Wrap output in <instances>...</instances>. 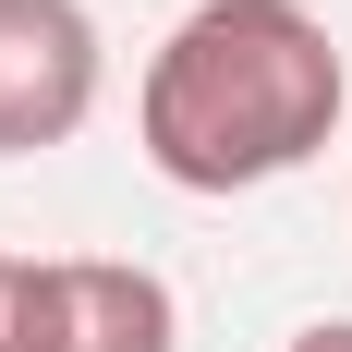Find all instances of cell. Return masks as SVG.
I'll return each instance as SVG.
<instances>
[{
    "label": "cell",
    "mask_w": 352,
    "mask_h": 352,
    "mask_svg": "<svg viewBox=\"0 0 352 352\" xmlns=\"http://www.w3.org/2000/svg\"><path fill=\"white\" fill-rule=\"evenodd\" d=\"M280 352H352V316H316V328H292Z\"/></svg>",
    "instance_id": "5b68a950"
},
{
    "label": "cell",
    "mask_w": 352,
    "mask_h": 352,
    "mask_svg": "<svg viewBox=\"0 0 352 352\" xmlns=\"http://www.w3.org/2000/svg\"><path fill=\"white\" fill-rule=\"evenodd\" d=\"M12 352H182V304L134 255H25Z\"/></svg>",
    "instance_id": "3957f363"
},
{
    "label": "cell",
    "mask_w": 352,
    "mask_h": 352,
    "mask_svg": "<svg viewBox=\"0 0 352 352\" xmlns=\"http://www.w3.org/2000/svg\"><path fill=\"white\" fill-rule=\"evenodd\" d=\"M12 328H25V255H0V352H12Z\"/></svg>",
    "instance_id": "277c9868"
},
{
    "label": "cell",
    "mask_w": 352,
    "mask_h": 352,
    "mask_svg": "<svg viewBox=\"0 0 352 352\" xmlns=\"http://www.w3.org/2000/svg\"><path fill=\"white\" fill-rule=\"evenodd\" d=\"M109 36L85 0H0V158H49L98 122Z\"/></svg>",
    "instance_id": "7a4b0ae2"
},
{
    "label": "cell",
    "mask_w": 352,
    "mask_h": 352,
    "mask_svg": "<svg viewBox=\"0 0 352 352\" xmlns=\"http://www.w3.org/2000/svg\"><path fill=\"white\" fill-rule=\"evenodd\" d=\"M340 36L304 0H195L134 85V134L146 170L182 195H255L340 134Z\"/></svg>",
    "instance_id": "6da1fadb"
}]
</instances>
